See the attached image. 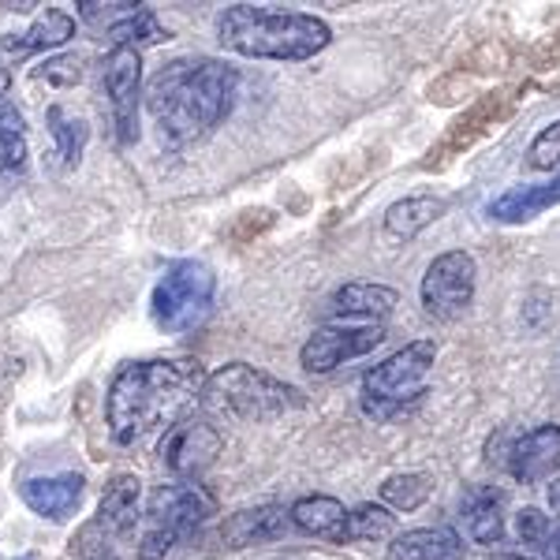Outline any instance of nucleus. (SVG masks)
Masks as SVG:
<instances>
[{
  "instance_id": "1a4fd4ad",
  "label": "nucleus",
  "mask_w": 560,
  "mask_h": 560,
  "mask_svg": "<svg viewBox=\"0 0 560 560\" xmlns=\"http://www.w3.org/2000/svg\"><path fill=\"white\" fill-rule=\"evenodd\" d=\"M478 288V266L467 250H445L427 266V277L419 284V300L427 306V314L441 322H453L459 314H467V306L475 303Z\"/></svg>"
},
{
  "instance_id": "aec40b11",
  "label": "nucleus",
  "mask_w": 560,
  "mask_h": 560,
  "mask_svg": "<svg viewBox=\"0 0 560 560\" xmlns=\"http://www.w3.org/2000/svg\"><path fill=\"white\" fill-rule=\"evenodd\" d=\"M560 206V176L546 179V184H520L509 187L504 195H497L490 202V217L501 224H523L535 221L546 210Z\"/></svg>"
},
{
  "instance_id": "20e7f679",
  "label": "nucleus",
  "mask_w": 560,
  "mask_h": 560,
  "mask_svg": "<svg viewBox=\"0 0 560 560\" xmlns=\"http://www.w3.org/2000/svg\"><path fill=\"white\" fill-rule=\"evenodd\" d=\"M202 411L210 419L240 422V427H258V422H277L284 415L306 408V393L284 377L269 374L250 363H224L217 366L202 385Z\"/></svg>"
},
{
  "instance_id": "f8f14e48",
  "label": "nucleus",
  "mask_w": 560,
  "mask_h": 560,
  "mask_svg": "<svg viewBox=\"0 0 560 560\" xmlns=\"http://www.w3.org/2000/svg\"><path fill=\"white\" fill-rule=\"evenodd\" d=\"M509 475L523 486H541L560 478V422H541V427L512 441Z\"/></svg>"
},
{
  "instance_id": "423d86ee",
  "label": "nucleus",
  "mask_w": 560,
  "mask_h": 560,
  "mask_svg": "<svg viewBox=\"0 0 560 560\" xmlns=\"http://www.w3.org/2000/svg\"><path fill=\"white\" fill-rule=\"evenodd\" d=\"M217 300V277L206 261L179 258L165 266V273L153 284L150 295V318L168 337H187L202 329L213 314Z\"/></svg>"
},
{
  "instance_id": "e433bc0d",
  "label": "nucleus",
  "mask_w": 560,
  "mask_h": 560,
  "mask_svg": "<svg viewBox=\"0 0 560 560\" xmlns=\"http://www.w3.org/2000/svg\"><path fill=\"white\" fill-rule=\"evenodd\" d=\"M0 560H4V557H0Z\"/></svg>"
},
{
  "instance_id": "5701e85b",
  "label": "nucleus",
  "mask_w": 560,
  "mask_h": 560,
  "mask_svg": "<svg viewBox=\"0 0 560 560\" xmlns=\"http://www.w3.org/2000/svg\"><path fill=\"white\" fill-rule=\"evenodd\" d=\"M45 128H49L52 142H57V158L65 168H75L86 153V142H90V128L83 116L68 113L65 105H49L45 108Z\"/></svg>"
},
{
  "instance_id": "c756f323",
  "label": "nucleus",
  "mask_w": 560,
  "mask_h": 560,
  "mask_svg": "<svg viewBox=\"0 0 560 560\" xmlns=\"http://www.w3.org/2000/svg\"><path fill=\"white\" fill-rule=\"evenodd\" d=\"M23 165H26V139H23V131L4 128V124H0V176L20 173Z\"/></svg>"
},
{
  "instance_id": "6ab92c4d",
  "label": "nucleus",
  "mask_w": 560,
  "mask_h": 560,
  "mask_svg": "<svg viewBox=\"0 0 560 560\" xmlns=\"http://www.w3.org/2000/svg\"><path fill=\"white\" fill-rule=\"evenodd\" d=\"M464 553L456 527H415L388 541V560H464Z\"/></svg>"
},
{
  "instance_id": "c9c22d12",
  "label": "nucleus",
  "mask_w": 560,
  "mask_h": 560,
  "mask_svg": "<svg viewBox=\"0 0 560 560\" xmlns=\"http://www.w3.org/2000/svg\"><path fill=\"white\" fill-rule=\"evenodd\" d=\"M23 560H31V557H23Z\"/></svg>"
},
{
  "instance_id": "2eb2a0df",
  "label": "nucleus",
  "mask_w": 560,
  "mask_h": 560,
  "mask_svg": "<svg viewBox=\"0 0 560 560\" xmlns=\"http://www.w3.org/2000/svg\"><path fill=\"white\" fill-rule=\"evenodd\" d=\"M86 493V478L75 471L65 475H45V478H23L20 497L31 512H38L45 520H68L79 509Z\"/></svg>"
},
{
  "instance_id": "9b49d317",
  "label": "nucleus",
  "mask_w": 560,
  "mask_h": 560,
  "mask_svg": "<svg viewBox=\"0 0 560 560\" xmlns=\"http://www.w3.org/2000/svg\"><path fill=\"white\" fill-rule=\"evenodd\" d=\"M224 438L213 422L206 419H184L179 427H173L161 441V464L168 467V475L176 482H195L206 467L221 456Z\"/></svg>"
},
{
  "instance_id": "bb28decb",
  "label": "nucleus",
  "mask_w": 560,
  "mask_h": 560,
  "mask_svg": "<svg viewBox=\"0 0 560 560\" xmlns=\"http://www.w3.org/2000/svg\"><path fill=\"white\" fill-rule=\"evenodd\" d=\"M527 165L535 173H560V120L535 135V142L527 147Z\"/></svg>"
},
{
  "instance_id": "6e6552de",
  "label": "nucleus",
  "mask_w": 560,
  "mask_h": 560,
  "mask_svg": "<svg viewBox=\"0 0 560 560\" xmlns=\"http://www.w3.org/2000/svg\"><path fill=\"white\" fill-rule=\"evenodd\" d=\"M385 337H388L385 322L332 318L306 337V345L300 348V366L306 374H332V370L351 363V359H363L374 348H382Z\"/></svg>"
},
{
  "instance_id": "393cba45",
  "label": "nucleus",
  "mask_w": 560,
  "mask_h": 560,
  "mask_svg": "<svg viewBox=\"0 0 560 560\" xmlns=\"http://www.w3.org/2000/svg\"><path fill=\"white\" fill-rule=\"evenodd\" d=\"M377 497H382V504L393 512H419L433 497V478L422 471L388 475L385 482L377 486Z\"/></svg>"
},
{
  "instance_id": "7c9ffc66",
  "label": "nucleus",
  "mask_w": 560,
  "mask_h": 560,
  "mask_svg": "<svg viewBox=\"0 0 560 560\" xmlns=\"http://www.w3.org/2000/svg\"><path fill=\"white\" fill-rule=\"evenodd\" d=\"M79 75H83V71H79L75 57H52V60H45L38 71V79H45V83H52V86H75Z\"/></svg>"
},
{
  "instance_id": "72a5a7b5",
  "label": "nucleus",
  "mask_w": 560,
  "mask_h": 560,
  "mask_svg": "<svg viewBox=\"0 0 560 560\" xmlns=\"http://www.w3.org/2000/svg\"><path fill=\"white\" fill-rule=\"evenodd\" d=\"M546 557H549V560H560V527L553 530V538H549V546H546Z\"/></svg>"
},
{
  "instance_id": "b1692460",
  "label": "nucleus",
  "mask_w": 560,
  "mask_h": 560,
  "mask_svg": "<svg viewBox=\"0 0 560 560\" xmlns=\"http://www.w3.org/2000/svg\"><path fill=\"white\" fill-rule=\"evenodd\" d=\"M168 42V31L158 23V15L150 12L147 4H135L124 20L108 23V45L113 49H147V45Z\"/></svg>"
},
{
  "instance_id": "4be33fe9",
  "label": "nucleus",
  "mask_w": 560,
  "mask_h": 560,
  "mask_svg": "<svg viewBox=\"0 0 560 560\" xmlns=\"http://www.w3.org/2000/svg\"><path fill=\"white\" fill-rule=\"evenodd\" d=\"M68 38H75V20L68 12H60V8H42L23 34H8V38H0V45L12 52H42L57 49Z\"/></svg>"
},
{
  "instance_id": "dca6fc26",
  "label": "nucleus",
  "mask_w": 560,
  "mask_h": 560,
  "mask_svg": "<svg viewBox=\"0 0 560 560\" xmlns=\"http://www.w3.org/2000/svg\"><path fill=\"white\" fill-rule=\"evenodd\" d=\"M288 512H292L295 530H303V535L337 541V546L351 541V509H345V501H337V497L329 493L300 497Z\"/></svg>"
},
{
  "instance_id": "a211bd4d",
  "label": "nucleus",
  "mask_w": 560,
  "mask_h": 560,
  "mask_svg": "<svg viewBox=\"0 0 560 560\" xmlns=\"http://www.w3.org/2000/svg\"><path fill=\"white\" fill-rule=\"evenodd\" d=\"M332 303H337L340 318L348 322H385L400 306V292L377 284V280H348V284L337 288Z\"/></svg>"
},
{
  "instance_id": "a878e982",
  "label": "nucleus",
  "mask_w": 560,
  "mask_h": 560,
  "mask_svg": "<svg viewBox=\"0 0 560 560\" xmlns=\"http://www.w3.org/2000/svg\"><path fill=\"white\" fill-rule=\"evenodd\" d=\"M396 538V512L385 504H355L351 509V541H385Z\"/></svg>"
},
{
  "instance_id": "f3484780",
  "label": "nucleus",
  "mask_w": 560,
  "mask_h": 560,
  "mask_svg": "<svg viewBox=\"0 0 560 560\" xmlns=\"http://www.w3.org/2000/svg\"><path fill=\"white\" fill-rule=\"evenodd\" d=\"M504 504L509 497L497 486H471L459 501V516H464V530L475 546H497L504 538Z\"/></svg>"
},
{
  "instance_id": "9d476101",
  "label": "nucleus",
  "mask_w": 560,
  "mask_h": 560,
  "mask_svg": "<svg viewBox=\"0 0 560 560\" xmlns=\"http://www.w3.org/2000/svg\"><path fill=\"white\" fill-rule=\"evenodd\" d=\"M102 83L113 113L116 139L131 147L139 139V102H142V60L135 49H108L102 65Z\"/></svg>"
},
{
  "instance_id": "ddd939ff",
  "label": "nucleus",
  "mask_w": 560,
  "mask_h": 560,
  "mask_svg": "<svg viewBox=\"0 0 560 560\" xmlns=\"http://www.w3.org/2000/svg\"><path fill=\"white\" fill-rule=\"evenodd\" d=\"M147 520V490H142L139 475H113L97 501V527L113 538L131 535L139 523Z\"/></svg>"
},
{
  "instance_id": "4468645a",
  "label": "nucleus",
  "mask_w": 560,
  "mask_h": 560,
  "mask_svg": "<svg viewBox=\"0 0 560 560\" xmlns=\"http://www.w3.org/2000/svg\"><path fill=\"white\" fill-rule=\"evenodd\" d=\"M292 512L280 504H255V509H240L221 523L224 549H247L261 546V541H277L292 530Z\"/></svg>"
},
{
  "instance_id": "473e14b6",
  "label": "nucleus",
  "mask_w": 560,
  "mask_h": 560,
  "mask_svg": "<svg viewBox=\"0 0 560 560\" xmlns=\"http://www.w3.org/2000/svg\"><path fill=\"white\" fill-rule=\"evenodd\" d=\"M549 509H553L557 516H560V478H553V482H549Z\"/></svg>"
},
{
  "instance_id": "39448f33",
  "label": "nucleus",
  "mask_w": 560,
  "mask_h": 560,
  "mask_svg": "<svg viewBox=\"0 0 560 560\" xmlns=\"http://www.w3.org/2000/svg\"><path fill=\"white\" fill-rule=\"evenodd\" d=\"M217 516V501L198 482H168L147 497V530L139 538V560H168L184 538Z\"/></svg>"
},
{
  "instance_id": "f257e3e1",
  "label": "nucleus",
  "mask_w": 560,
  "mask_h": 560,
  "mask_svg": "<svg viewBox=\"0 0 560 560\" xmlns=\"http://www.w3.org/2000/svg\"><path fill=\"white\" fill-rule=\"evenodd\" d=\"M206 366L191 355H158L124 363L105 393V427L120 448H135L173 430L202 400Z\"/></svg>"
},
{
  "instance_id": "c85d7f7f",
  "label": "nucleus",
  "mask_w": 560,
  "mask_h": 560,
  "mask_svg": "<svg viewBox=\"0 0 560 560\" xmlns=\"http://www.w3.org/2000/svg\"><path fill=\"white\" fill-rule=\"evenodd\" d=\"M113 535H105L97 523H86L83 530H79L75 538V549H79V560H120V553H116L113 546Z\"/></svg>"
},
{
  "instance_id": "cd10ccee",
  "label": "nucleus",
  "mask_w": 560,
  "mask_h": 560,
  "mask_svg": "<svg viewBox=\"0 0 560 560\" xmlns=\"http://www.w3.org/2000/svg\"><path fill=\"white\" fill-rule=\"evenodd\" d=\"M553 520L546 516L541 509H520L516 512V535L523 546H538V549H546L549 546V538H553Z\"/></svg>"
},
{
  "instance_id": "0eeeda50",
  "label": "nucleus",
  "mask_w": 560,
  "mask_h": 560,
  "mask_svg": "<svg viewBox=\"0 0 560 560\" xmlns=\"http://www.w3.org/2000/svg\"><path fill=\"white\" fill-rule=\"evenodd\" d=\"M433 363H438V345L433 340H411L400 351H393L377 366L363 374V411L374 419H396L427 396Z\"/></svg>"
},
{
  "instance_id": "2f4dec72",
  "label": "nucleus",
  "mask_w": 560,
  "mask_h": 560,
  "mask_svg": "<svg viewBox=\"0 0 560 560\" xmlns=\"http://www.w3.org/2000/svg\"><path fill=\"white\" fill-rule=\"evenodd\" d=\"M8 94H12V71H8V65L0 60V108H4Z\"/></svg>"
},
{
  "instance_id": "f704fd0d",
  "label": "nucleus",
  "mask_w": 560,
  "mask_h": 560,
  "mask_svg": "<svg viewBox=\"0 0 560 560\" xmlns=\"http://www.w3.org/2000/svg\"><path fill=\"white\" fill-rule=\"evenodd\" d=\"M509 560H530V557H509Z\"/></svg>"
},
{
  "instance_id": "7ed1b4c3",
  "label": "nucleus",
  "mask_w": 560,
  "mask_h": 560,
  "mask_svg": "<svg viewBox=\"0 0 560 560\" xmlns=\"http://www.w3.org/2000/svg\"><path fill=\"white\" fill-rule=\"evenodd\" d=\"M221 49L247 60H277V65H303L329 49L332 26L311 12H280L261 4H232L217 20Z\"/></svg>"
},
{
  "instance_id": "412c9836",
  "label": "nucleus",
  "mask_w": 560,
  "mask_h": 560,
  "mask_svg": "<svg viewBox=\"0 0 560 560\" xmlns=\"http://www.w3.org/2000/svg\"><path fill=\"white\" fill-rule=\"evenodd\" d=\"M448 210V202L441 195H408L400 202H393L385 210V236L408 243L419 236L422 229H430L433 221H441Z\"/></svg>"
},
{
  "instance_id": "f03ea898",
  "label": "nucleus",
  "mask_w": 560,
  "mask_h": 560,
  "mask_svg": "<svg viewBox=\"0 0 560 560\" xmlns=\"http://www.w3.org/2000/svg\"><path fill=\"white\" fill-rule=\"evenodd\" d=\"M240 75L217 57H176L147 86L153 131L165 150H191L221 128L236 102Z\"/></svg>"
}]
</instances>
